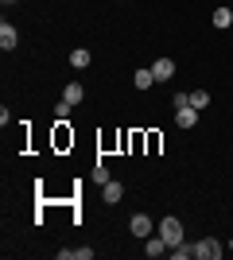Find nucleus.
Wrapping results in <instances>:
<instances>
[{"instance_id": "obj_1", "label": "nucleus", "mask_w": 233, "mask_h": 260, "mask_svg": "<svg viewBox=\"0 0 233 260\" xmlns=\"http://www.w3.org/2000/svg\"><path fill=\"white\" fill-rule=\"evenodd\" d=\"M155 233L167 241V249H175V245H183V221L179 217H163L159 225H155Z\"/></svg>"}, {"instance_id": "obj_2", "label": "nucleus", "mask_w": 233, "mask_h": 260, "mask_svg": "<svg viewBox=\"0 0 233 260\" xmlns=\"http://www.w3.org/2000/svg\"><path fill=\"white\" fill-rule=\"evenodd\" d=\"M194 256H198V260H218V256H222V241H218V237H202L198 245H194Z\"/></svg>"}, {"instance_id": "obj_3", "label": "nucleus", "mask_w": 233, "mask_h": 260, "mask_svg": "<svg viewBox=\"0 0 233 260\" xmlns=\"http://www.w3.org/2000/svg\"><path fill=\"white\" fill-rule=\"evenodd\" d=\"M128 229H132V237H152V233H155V221H152L148 214H132Z\"/></svg>"}, {"instance_id": "obj_4", "label": "nucleus", "mask_w": 233, "mask_h": 260, "mask_svg": "<svg viewBox=\"0 0 233 260\" xmlns=\"http://www.w3.org/2000/svg\"><path fill=\"white\" fill-rule=\"evenodd\" d=\"M175 124H179V128H194V124H198V109H194V105L175 109Z\"/></svg>"}, {"instance_id": "obj_5", "label": "nucleus", "mask_w": 233, "mask_h": 260, "mask_svg": "<svg viewBox=\"0 0 233 260\" xmlns=\"http://www.w3.org/2000/svg\"><path fill=\"white\" fill-rule=\"evenodd\" d=\"M152 74H155V82H167V78H175V62L159 58V62H152Z\"/></svg>"}, {"instance_id": "obj_6", "label": "nucleus", "mask_w": 233, "mask_h": 260, "mask_svg": "<svg viewBox=\"0 0 233 260\" xmlns=\"http://www.w3.org/2000/svg\"><path fill=\"white\" fill-rule=\"evenodd\" d=\"M101 198H105L109 206H117V202H121V198H124V186H121V183H113V179H109V183L101 186Z\"/></svg>"}, {"instance_id": "obj_7", "label": "nucleus", "mask_w": 233, "mask_h": 260, "mask_svg": "<svg viewBox=\"0 0 233 260\" xmlns=\"http://www.w3.org/2000/svg\"><path fill=\"white\" fill-rule=\"evenodd\" d=\"M16 43H20V31H16L12 23H0V47H4V51H12Z\"/></svg>"}, {"instance_id": "obj_8", "label": "nucleus", "mask_w": 233, "mask_h": 260, "mask_svg": "<svg viewBox=\"0 0 233 260\" xmlns=\"http://www.w3.org/2000/svg\"><path fill=\"white\" fill-rule=\"evenodd\" d=\"M163 249H167V241L159 237V233H152V237H144V252H148V256H163Z\"/></svg>"}, {"instance_id": "obj_9", "label": "nucleus", "mask_w": 233, "mask_h": 260, "mask_svg": "<svg viewBox=\"0 0 233 260\" xmlns=\"http://www.w3.org/2000/svg\"><path fill=\"white\" fill-rule=\"evenodd\" d=\"M132 82H136V89H152V86H155L152 66H148V70H136V74H132Z\"/></svg>"}, {"instance_id": "obj_10", "label": "nucleus", "mask_w": 233, "mask_h": 260, "mask_svg": "<svg viewBox=\"0 0 233 260\" xmlns=\"http://www.w3.org/2000/svg\"><path fill=\"white\" fill-rule=\"evenodd\" d=\"M70 66H74V70H86V66H89V51H86V47H78V51L70 54Z\"/></svg>"}, {"instance_id": "obj_11", "label": "nucleus", "mask_w": 233, "mask_h": 260, "mask_svg": "<svg viewBox=\"0 0 233 260\" xmlns=\"http://www.w3.org/2000/svg\"><path fill=\"white\" fill-rule=\"evenodd\" d=\"M62 98H66V101H70V105H78V101L86 98V89L78 86V82H70V86H66V89H62Z\"/></svg>"}, {"instance_id": "obj_12", "label": "nucleus", "mask_w": 233, "mask_h": 260, "mask_svg": "<svg viewBox=\"0 0 233 260\" xmlns=\"http://www.w3.org/2000/svg\"><path fill=\"white\" fill-rule=\"evenodd\" d=\"M214 27H222V31H225V27H233V12L229 8H218V12H214Z\"/></svg>"}, {"instance_id": "obj_13", "label": "nucleus", "mask_w": 233, "mask_h": 260, "mask_svg": "<svg viewBox=\"0 0 233 260\" xmlns=\"http://www.w3.org/2000/svg\"><path fill=\"white\" fill-rule=\"evenodd\" d=\"M171 256H175V260H190V256H194V245H187V241H183V245H175V249H171Z\"/></svg>"}, {"instance_id": "obj_14", "label": "nucleus", "mask_w": 233, "mask_h": 260, "mask_svg": "<svg viewBox=\"0 0 233 260\" xmlns=\"http://www.w3.org/2000/svg\"><path fill=\"white\" fill-rule=\"evenodd\" d=\"M190 105H194V109H206V105H210V93H206V89H194V93H190Z\"/></svg>"}, {"instance_id": "obj_15", "label": "nucleus", "mask_w": 233, "mask_h": 260, "mask_svg": "<svg viewBox=\"0 0 233 260\" xmlns=\"http://www.w3.org/2000/svg\"><path fill=\"white\" fill-rule=\"evenodd\" d=\"M93 183H97V186L109 183V167H105V163H97V167H93Z\"/></svg>"}, {"instance_id": "obj_16", "label": "nucleus", "mask_w": 233, "mask_h": 260, "mask_svg": "<svg viewBox=\"0 0 233 260\" xmlns=\"http://www.w3.org/2000/svg\"><path fill=\"white\" fill-rule=\"evenodd\" d=\"M66 117H70V101L62 98V101H58V105H55V120H66Z\"/></svg>"}, {"instance_id": "obj_17", "label": "nucleus", "mask_w": 233, "mask_h": 260, "mask_svg": "<svg viewBox=\"0 0 233 260\" xmlns=\"http://www.w3.org/2000/svg\"><path fill=\"white\" fill-rule=\"evenodd\" d=\"M175 109H183V105H190V93H175V101H171Z\"/></svg>"}, {"instance_id": "obj_18", "label": "nucleus", "mask_w": 233, "mask_h": 260, "mask_svg": "<svg viewBox=\"0 0 233 260\" xmlns=\"http://www.w3.org/2000/svg\"><path fill=\"white\" fill-rule=\"evenodd\" d=\"M0 4H16V0H0Z\"/></svg>"}, {"instance_id": "obj_19", "label": "nucleus", "mask_w": 233, "mask_h": 260, "mask_svg": "<svg viewBox=\"0 0 233 260\" xmlns=\"http://www.w3.org/2000/svg\"><path fill=\"white\" fill-rule=\"evenodd\" d=\"M229 249H233V241H229Z\"/></svg>"}]
</instances>
